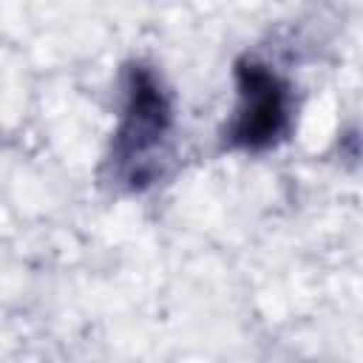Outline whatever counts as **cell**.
Segmentation results:
<instances>
[{
	"label": "cell",
	"instance_id": "cell-2",
	"mask_svg": "<svg viewBox=\"0 0 363 363\" xmlns=\"http://www.w3.org/2000/svg\"><path fill=\"white\" fill-rule=\"evenodd\" d=\"M235 108L221 130L227 150L264 153L278 147L292 130L295 99L289 82L255 57L235 62Z\"/></svg>",
	"mask_w": 363,
	"mask_h": 363
},
{
	"label": "cell",
	"instance_id": "cell-1",
	"mask_svg": "<svg viewBox=\"0 0 363 363\" xmlns=\"http://www.w3.org/2000/svg\"><path fill=\"white\" fill-rule=\"evenodd\" d=\"M176 111L162 77L147 62L125 71V102L105 156V179L125 193H142L164 179L173 159Z\"/></svg>",
	"mask_w": 363,
	"mask_h": 363
}]
</instances>
